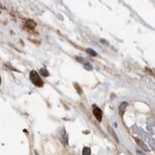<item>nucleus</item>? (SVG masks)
<instances>
[{
  "label": "nucleus",
  "instance_id": "f257e3e1",
  "mask_svg": "<svg viewBox=\"0 0 155 155\" xmlns=\"http://www.w3.org/2000/svg\"><path fill=\"white\" fill-rule=\"evenodd\" d=\"M30 79H31L32 82L34 83L35 86H38V87L43 86V81H41L39 75L37 72H35V70L31 71V73H30Z\"/></svg>",
  "mask_w": 155,
  "mask_h": 155
},
{
  "label": "nucleus",
  "instance_id": "f03ea898",
  "mask_svg": "<svg viewBox=\"0 0 155 155\" xmlns=\"http://www.w3.org/2000/svg\"><path fill=\"white\" fill-rule=\"evenodd\" d=\"M93 114L95 116V118L97 119L99 122H102V118H103V112L99 107H97L96 105L93 106Z\"/></svg>",
  "mask_w": 155,
  "mask_h": 155
},
{
  "label": "nucleus",
  "instance_id": "7ed1b4c3",
  "mask_svg": "<svg viewBox=\"0 0 155 155\" xmlns=\"http://www.w3.org/2000/svg\"><path fill=\"white\" fill-rule=\"evenodd\" d=\"M26 25H27V27L30 28V29H35V26H37V24H35V23L33 20H27Z\"/></svg>",
  "mask_w": 155,
  "mask_h": 155
},
{
  "label": "nucleus",
  "instance_id": "20e7f679",
  "mask_svg": "<svg viewBox=\"0 0 155 155\" xmlns=\"http://www.w3.org/2000/svg\"><path fill=\"white\" fill-rule=\"evenodd\" d=\"M127 103H123L121 105H120V113H121V115H123V113H124V109H126V107H127Z\"/></svg>",
  "mask_w": 155,
  "mask_h": 155
},
{
  "label": "nucleus",
  "instance_id": "39448f33",
  "mask_svg": "<svg viewBox=\"0 0 155 155\" xmlns=\"http://www.w3.org/2000/svg\"><path fill=\"white\" fill-rule=\"evenodd\" d=\"M108 131H109V133L113 136V138H114L115 140H116V142L118 143L119 142V139H118V137L116 136V134L114 133V131H113L112 129H111V127H108Z\"/></svg>",
  "mask_w": 155,
  "mask_h": 155
},
{
  "label": "nucleus",
  "instance_id": "423d86ee",
  "mask_svg": "<svg viewBox=\"0 0 155 155\" xmlns=\"http://www.w3.org/2000/svg\"><path fill=\"white\" fill-rule=\"evenodd\" d=\"M40 74L44 76V77H48L49 76V72L47 71L45 68H42V69H40Z\"/></svg>",
  "mask_w": 155,
  "mask_h": 155
},
{
  "label": "nucleus",
  "instance_id": "0eeeda50",
  "mask_svg": "<svg viewBox=\"0 0 155 155\" xmlns=\"http://www.w3.org/2000/svg\"><path fill=\"white\" fill-rule=\"evenodd\" d=\"M86 52L89 54V55H91L92 57H96V56H97V53L95 52L93 49H87V50H86Z\"/></svg>",
  "mask_w": 155,
  "mask_h": 155
},
{
  "label": "nucleus",
  "instance_id": "6e6552de",
  "mask_svg": "<svg viewBox=\"0 0 155 155\" xmlns=\"http://www.w3.org/2000/svg\"><path fill=\"white\" fill-rule=\"evenodd\" d=\"M90 153H91V150H90V148H89V147H84V148H83L82 154L87 155V154H90Z\"/></svg>",
  "mask_w": 155,
  "mask_h": 155
},
{
  "label": "nucleus",
  "instance_id": "1a4fd4ad",
  "mask_svg": "<svg viewBox=\"0 0 155 155\" xmlns=\"http://www.w3.org/2000/svg\"><path fill=\"white\" fill-rule=\"evenodd\" d=\"M75 86L77 87V89H78V92H79L80 94L81 93V89H80V87H79V85H78V84H76V83H75Z\"/></svg>",
  "mask_w": 155,
  "mask_h": 155
}]
</instances>
